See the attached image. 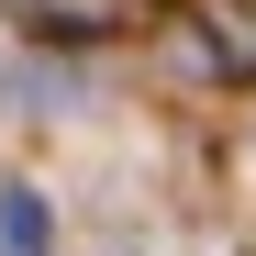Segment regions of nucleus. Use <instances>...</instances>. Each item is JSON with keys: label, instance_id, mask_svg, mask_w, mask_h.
<instances>
[{"label": "nucleus", "instance_id": "obj_1", "mask_svg": "<svg viewBox=\"0 0 256 256\" xmlns=\"http://www.w3.org/2000/svg\"><path fill=\"white\" fill-rule=\"evenodd\" d=\"M0 256H56V223H45V190H0Z\"/></svg>", "mask_w": 256, "mask_h": 256}, {"label": "nucleus", "instance_id": "obj_3", "mask_svg": "<svg viewBox=\"0 0 256 256\" xmlns=\"http://www.w3.org/2000/svg\"><path fill=\"white\" fill-rule=\"evenodd\" d=\"M122 22V0H34V34H100Z\"/></svg>", "mask_w": 256, "mask_h": 256}, {"label": "nucleus", "instance_id": "obj_2", "mask_svg": "<svg viewBox=\"0 0 256 256\" xmlns=\"http://www.w3.org/2000/svg\"><path fill=\"white\" fill-rule=\"evenodd\" d=\"M212 56L234 78H256V0H212Z\"/></svg>", "mask_w": 256, "mask_h": 256}]
</instances>
